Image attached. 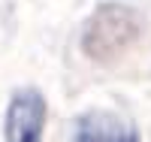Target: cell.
I'll return each mask as SVG.
<instances>
[]
</instances>
